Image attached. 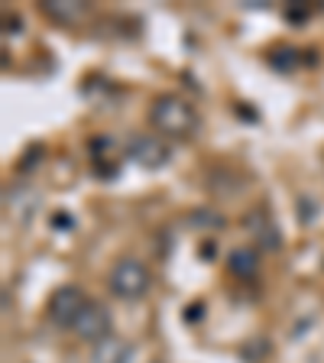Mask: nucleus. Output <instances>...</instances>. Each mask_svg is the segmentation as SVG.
Returning <instances> with one entry per match:
<instances>
[{"label": "nucleus", "instance_id": "3", "mask_svg": "<svg viewBox=\"0 0 324 363\" xmlns=\"http://www.w3.org/2000/svg\"><path fill=\"white\" fill-rule=\"evenodd\" d=\"M127 159H133L140 169H162L172 162V146L166 136H133L127 146Z\"/></svg>", "mask_w": 324, "mask_h": 363}, {"label": "nucleus", "instance_id": "1", "mask_svg": "<svg viewBox=\"0 0 324 363\" xmlns=\"http://www.w3.org/2000/svg\"><path fill=\"white\" fill-rule=\"evenodd\" d=\"M150 123L166 140H189L198 127V117H195V107L185 98H179V94H159L150 107Z\"/></svg>", "mask_w": 324, "mask_h": 363}, {"label": "nucleus", "instance_id": "8", "mask_svg": "<svg viewBox=\"0 0 324 363\" xmlns=\"http://www.w3.org/2000/svg\"><path fill=\"white\" fill-rule=\"evenodd\" d=\"M230 272H237V276H253V272H257V253H253V250H234V253H230Z\"/></svg>", "mask_w": 324, "mask_h": 363}, {"label": "nucleus", "instance_id": "4", "mask_svg": "<svg viewBox=\"0 0 324 363\" xmlns=\"http://www.w3.org/2000/svg\"><path fill=\"white\" fill-rule=\"evenodd\" d=\"M68 331L75 334L78 340H84V344H101L104 337H111V315H107L104 305L98 302H88L84 305V311L75 318V325L68 328Z\"/></svg>", "mask_w": 324, "mask_h": 363}, {"label": "nucleus", "instance_id": "2", "mask_svg": "<svg viewBox=\"0 0 324 363\" xmlns=\"http://www.w3.org/2000/svg\"><path fill=\"white\" fill-rule=\"evenodd\" d=\"M152 286V276H150V266L143 259H121V263H113V269L107 272V289H111L113 298H121V302H136V298H143Z\"/></svg>", "mask_w": 324, "mask_h": 363}, {"label": "nucleus", "instance_id": "5", "mask_svg": "<svg viewBox=\"0 0 324 363\" xmlns=\"http://www.w3.org/2000/svg\"><path fill=\"white\" fill-rule=\"evenodd\" d=\"M84 305H88V298H84V292L78 286H59L52 295H49L45 311H49V318H52L55 325L72 328L75 318L84 311Z\"/></svg>", "mask_w": 324, "mask_h": 363}, {"label": "nucleus", "instance_id": "6", "mask_svg": "<svg viewBox=\"0 0 324 363\" xmlns=\"http://www.w3.org/2000/svg\"><path fill=\"white\" fill-rule=\"evenodd\" d=\"M130 357H133V347H130L123 337H117V334L104 337L91 350V360L94 363H130Z\"/></svg>", "mask_w": 324, "mask_h": 363}, {"label": "nucleus", "instance_id": "7", "mask_svg": "<svg viewBox=\"0 0 324 363\" xmlns=\"http://www.w3.org/2000/svg\"><path fill=\"white\" fill-rule=\"evenodd\" d=\"M43 13L52 16L55 23H78L84 13H88V7L84 4H78V0H43Z\"/></svg>", "mask_w": 324, "mask_h": 363}]
</instances>
